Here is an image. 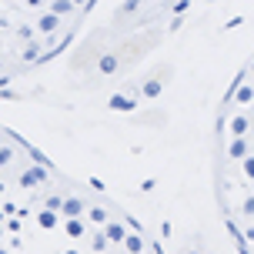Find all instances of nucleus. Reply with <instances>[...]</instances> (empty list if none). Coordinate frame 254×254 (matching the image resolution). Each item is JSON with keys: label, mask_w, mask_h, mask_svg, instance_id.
<instances>
[{"label": "nucleus", "mask_w": 254, "mask_h": 254, "mask_svg": "<svg viewBox=\"0 0 254 254\" xmlns=\"http://www.w3.org/2000/svg\"><path fill=\"white\" fill-rule=\"evenodd\" d=\"M97 0H0V80L47 61Z\"/></svg>", "instance_id": "f257e3e1"}]
</instances>
